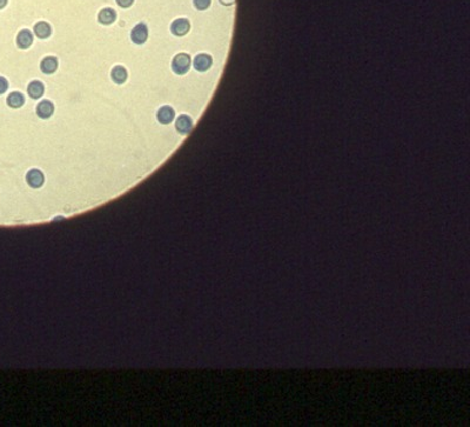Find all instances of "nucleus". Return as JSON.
Listing matches in <instances>:
<instances>
[{
    "label": "nucleus",
    "instance_id": "obj_1",
    "mask_svg": "<svg viewBox=\"0 0 470 427\" xmlns=\"http://www.w3.org/2000/svg\"><path fill=\"white\" fill-rule=\"evenodd\" d=\"M192 57L187 52H179L171 62V69L177 75H185L191 71Z\"/></svg>",
    "mask_w": 470,
    "mask_h": 427
},
{
    "label": "nucleus",
    "instance_id": "obj_2",
    "mask_svg": "<svg viewBox=\"0 0 470 427\" xmlns=\"http://www.w3.org/2000/svg\"><path fill=\"white\" fill-rule=\"evenodd\" d=\"M170 31L174 37L182 38L186 37L192 31V23L188 18L180 17L172 21L170 25Z\"/></svg>",
    "mask_w": 470,
    "mask_h": 427
},
{
    "label": "nucleus",
    "instance_id": "obj_3",
    "mask_svg": "<svg viewBox=\"0 0 470 427\" xmlns=\"http://www.w3.org/2000/svg\"><path fill=\"white\" fill-rule=\"evenodd\" d=\"M131 41L133 44L141 46L145 45L149 39V28L146 23H138L134 25V27L131 30Z\"/></svg>",
    "mask_w": 470,
    "mask_h": 427
},
{
    "label": "nucleus",
    "instance_id": "obj_4",
    "mask_svg": "<svg viewBox=\"0 0 470 427\" xmlns=\"http://www.w3.org/2000/svg\"><path fill=\"white\" fill-rule=\"evenodd\" d=\"M173 126L179 134L188 137V135L191 134V132L193 131V128H194L195 126V121L193 120V118L191 116H188V114L181 113V114H179V116H177V119H175V123Z\"/></svg>",
    "mask_w": 470,
    "mask_h": 427
},
{
    "label": "nucleus",
    "instance_id": "obj_5",
    "mask_svg": "<svg viewBox=\"0 0 470 427\" xmlns=\"http://www.w3.org/2000/svg\"><path fill=\"white\" fill-rule=\"evenodd\" d=\"M55 104H53L52 100L47 98L42 99L41 102H39L37 105H35V114H37V117L41 120L51 119L53 113H55Z\"/></svg>",
    "mask_w": 470,
    "mask_h": 427
},
{
    "label": "nucleus",
    "instance_id": "obj_6",
    "mask_svg": "<svg viewBox=\"0 0 470 427\" xmlns=\"http://www.w3.org/2000/svg\"><path fill=\"white\" fill-rule=\"evenodd\" d=\"M213 65V57L210 53H198L193 59V69L200 73H206Z\"/></svg>",
    "mask_w": 470,
    "mask_h": 427
},
{
    "label": "nucleus",
    "instance_id": "obj_7",
    "mask_svg": "<svg viewBox=\"0 0 470 427\" xmlns=\"http://www.w3.org/2000/svg\"><path fill=\"white\" fill-rule=\"evenodd\" d=\"M34 44V34L28 28H23L17 33L16 45L19 50H28Z\"/></svg>",
    "mask_w": 470,
    "mask_h": 427
},
{
    "label": "nucleus",
    "instance_id": "obj_8",
    "mask_svg": "<svg viewBox=\"0 0 470 427\" xmlns=\"http://www.w3.org/2000/svg\"><path fill=\"white\" fill-rule=\"evenodd\" d=\"M45 91H46L45 84L41 80H38V79H34V80L28 82L27 88H26V93H27L28 98H30L31 100H33V102H37V100L41 98V97H44Z\"/></svg>",
    "mask_w": 470,
    "mask_h": 427
},
{
    "label": "nucleus",
    "instance_id": "obj_9",
    "mask_svg": "<svg viewBox=\"0 0 470 427\" xmlns=\"http://www.w3.org/2000/svg\"><path fill=\"white\" fill-rule=\"evenodd\" d=\"M175 110L171 105H163L156 111V120L161 125H171L175 119Z\"/></svg>",
    "mask_w": 470,
    "mask_h": 427
},
{
    "label": "nucleus",
    "instance_id": "obj_10",
    "mask_svg": "<svg viewBox=\"0 0 470 427\" xmlns=\"http://www.w3.org/2000/svg\"><path fill=\"white\" fill-rule=\"evenodd\" d=\"M33 33L39 40H47L52 37L53 34V27L48 21L40 20L34 24L33 26Z\"/></svg>",
    "mask_w": 470,
    "mask_h": 427
},
{
    "label": "nucleus",
    "instance_id": "obj_11",
    "mask_svg": "<svg viewBox=\"0 0 470 427\" xmlns=\"http://www.w3.org/2000/svg\"><path fill=\"white\" fill-rule=\"evenodd\" d=\"M5 102L10 109L18 110L26 105L27 99L24 93H21L20 91H12L5 97Z\"/></svg>",
    "mask_w": 470,
    "mask_h": 427
},
{
    "label": "nucleus",
    "instance_id": "obj_12",
    "mask_svg": "<svg viewBox=\"0 0 470 427\" xmlns=\"http://www.w3.org/2000/svg\"><path fill=\"white\" fill-rule=\"evenodd\" d=\"M59 69V60L55 56H46L40 62V71L45 75L55 74Z\"/></svg>",
    "mask_w": 470,
    "mask_h": 427
},
{
    "label": "nucleus",
    "instance_id": "obj_13",
    "mask_svg": "<svg viewBox=\"0 0 470 427\" xmlns=\"http://www.w3.org/2000/svg\"><path fill=\"white\" fill-rule=\"evenodd\" d=\"M110 77L116 85H125L128 80V70L124 65H116L111 70Z\"/></svg>",
    "mask_w": 470,
    "mask_h": 427
},
{
    "label": "nucleus",
    "instance_id": "obj_14",
    "mask_svg": "<svg viewBox=\"0 0 470 427\" xmlns=\"http://www.w3.org/2000/svg\"><path fill=\"white\" fill-rule=\"evenodd\" d=\"M192 2H193V6L195 7V10L200 11V12H202V11H207L208 9H210V6L212 4V0H192Z\"/></svg>",
    "mask_w": 470,
    "mask_h": 427
},
{
    "label": "nucleus",
    "instance_id": "obj_15",
    "mask_svg": "<svg viewBox=\"0 0 470 427\" xmlns=\"http://www.w3.org/2000/svg\"><path fill=\"white\" fill-rule=\"evenodd\" d=\"M116 4H117V6L119 7V9L126 10V9H130V7H132L134 5L135 0H116Z\"/></svg>",
    "mask_w": 470,
    "mask_h": 427
},
{
    "label": "nucleus",
    "instance_id": "obj_16",
    "mask_svg": "<svg viewBox=\"0 0 470 427\" xmlns=\"http://www.w3.org/2000/svg\"><path fill=\"white\" fill-rule=\"evenodd\" d=\"M9 87H10L9 80L0 75V96L5 94V93L9 91Z\"/></svg>",
    "mask_w": 470,
    "mask_h": 427
},
{
    "label": "nucleus",
    "instance_id": "obj_17",
    "mask_svg": "<svg viewBox=\"0 0 470 427\" xmlns=\"http://www.w3.org/2000/svg\"><path fill=\"white\" fill-rule=\"evenodd\" d=\"M219 3H220L222 6H232L235 4V0H219Z\"/></svg>",
    "mask_w": 470,
    "mask_h": 427
},
{
    "label": "nucleus",
    "instance_id": "obj_18",
    "mask_svg": "<svg viewBox=\"0 0 470 427\" xmlns=\"http://www.w3.org/2000/svg\"><path fill=\"white\" fill-rule=\"evenodd\" d=\"M7 5H9V0H0V11L5 9Z\"/></svg>",
    "mask_w": 470,
    "mask_h": 427
}]
</instances>
